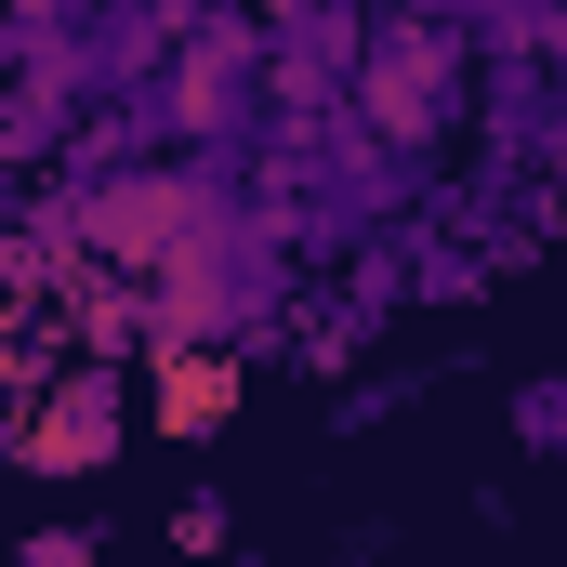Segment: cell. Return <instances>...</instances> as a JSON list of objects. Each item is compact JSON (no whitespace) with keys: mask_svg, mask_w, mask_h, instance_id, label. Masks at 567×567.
I'll return each instance as SVG.
<instances>
[{"mask_svg":"<svg viewBox=\"0 0 567 567\" xmlns=\"http://www.w3.org/2000/svg\"><path fill=\"white\" fill-rule=\"evenodd\" d=\"M158 423H172V435H225V423H238V357L172 343V357H158Z\"/></svg>","mask_w":567,"mask_h":567,"instance_id":"2","label":"cell"},{"mask_svg":"<svg viewBox=\"0 0 567 567\" xmlns=\"http://www.w3.org/2000/svg\"><path fill=\"white\" fill-rule=\"evenodd\" d=\"M106 449H120V383H106V370H80L40 423L13 435V462H27V475H80V462H106Z\"/></svg>","mask_w":567,"mask_h":567,"instance_id":"1","label":"cell"},{"mask_svg":"<svg viewBox=\"0 0 567 567\" xmlns=\"http://www.w3.org/2000/svg\"><path fill=\"white\" fill-rule=\"evenodd\" d=\"M27 567H93V542H80V528H53V542H27Z\"/></svg>","mask_w":567,"mask_h":567,"instance_id":"4","label":"cell"},{"mask_svg":"<svg viewBox=\"0 0 567 567\" xmlns=\"http://www.w3.org/2000/svg\"><path fill=\"white\" fill-rule=\"evenodd\" d=\"M515 435H528V449H567V383H528V396H515Z\"/></svg>","mask_w":567,"mask_h":567,"instance_id":"3","label":"cell"}]
</instances>
